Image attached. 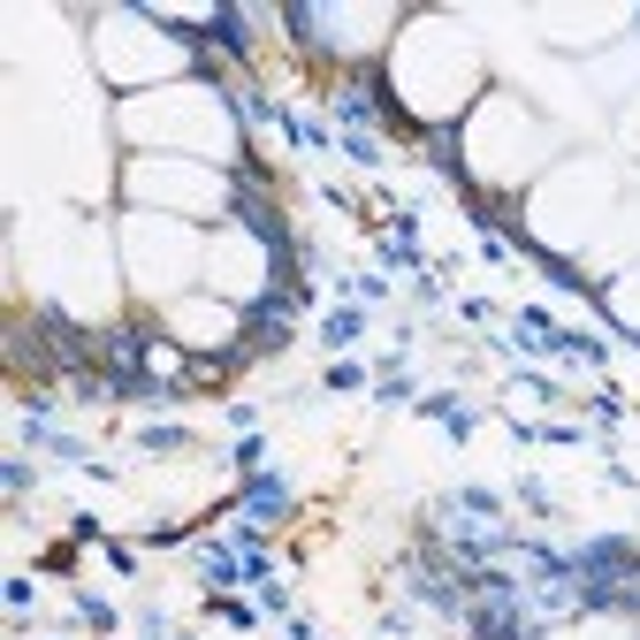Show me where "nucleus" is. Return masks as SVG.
I'll return each mask as SVG.
<instances>
[{"mask_svg":"<svg viewBox=\"0 0 640 640\" xmlns=\"http://www.w3.org/2000/svg\"><path fill=\"white\" fill-rule=\"evenodd\" d=\"M252 511H260V518H275V511H290V495H283V480H252Z\"/></svg>","mask_w":640,"mask_h":640,"instance_id":"obj_3","label":"nucleus"},{"mask_svg":"<svg viewBox=\"0 0 640 640\" xmlns=\"http://www.w3.org/2000/svg\"><path fill=\"white\" fill-rule=\"evenodd\" d=\"M237 214L252 221V237H260L267 252H290V229L275 221V206H267V198H252V191H237Z\"/></svg>","mask_w":640,"mask_h":640,"instance_id":"obj_1","label":"nucleus"},{"mask_svg":"<svg viewBox=\"0 0 640 640\" xmlns=\"http://www.w3.org/2000/svg\"><path fill=\"white\" fill-rule=\"evenodd\" d=\"M358 328H366L358 313H335V320H328V343H358Z\"/></svg>","mask_w":640,"mask_h":640,"instance_id":"obj_4","label":"nucleus"},{"mask_svg":"<svg viewBox=\"0 0 640 640\" xmlns=\"http://www.w3.org/2000/svg\"><path fill=\"white\" fill-rule=\"evenodd\" d=\"M206 38H221L229 54H244V46H252V38H244V15H237V8H214V15H206Z\"/></svg>","mask_w":640,"mask_h":640,"instance_id":"obj_2","label":"nucleus"}]
</instances>
